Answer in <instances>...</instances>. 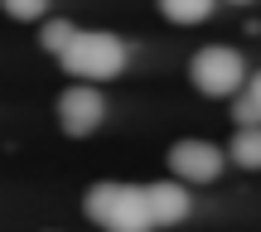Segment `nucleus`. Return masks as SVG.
<instances>
[{
	"label": "nucleus",
	"mask_w": 261,
	"mask_h": 232,
	"mask_svg": "<svg viewBox=\"0 0 261 232\" xmlns=\"http://www.w3.org/2000/svg\"><path fill=\"white\" fill-rule=\"evenodd\" d=\"M102 116H107V102H102V92L87 87V83L68 87V92L58 97V121H63L68 136H92V131L102 126Z\"/></svg>",
	"instance_id": "nucleus-5"
},
{
	"label": "nucleus",
	"mask_w": 261,
	"mask_h": 232,
	"mask_svg": "<svg viewBox=\"0 0 261 232\" xmlns=\"http://www.w3.org/2000/svg\"><path fill=\"white\" fill-rule=\"evenodd\" d=\"M232 121H242V126H261V107H256V97H252V92L237 97V116H232Z\"/></svg>",
	"instance_id": "nucleus-11"
},
{
	"label": "nucleus",
	"mask_w": 261,
	"mask_h": 232,
	"mask_svg": "<svg viewBox=\"0 0 261 232\" xmlns=\"http://www.w3.org/2000/svg\"><path fill=\"white\" fill-rule=\"evenodd\" d=\"M247 92H252V97H256V107H261V73L252 78V83H247Z\"/></svg>",
	"instance_id": "nucleus-12"
},
{
	"label": "nucleus",
	"mask_w": 261,
	"mask_h": 232,
	"mask_svg": "<svg viewBox=\"0 0 261 232\" xmlns=\"http://www.w3.org/2000/svg\"><path fill=\"white\" fill-rule=\"evenodd\" d=\"M145 194H150V218H155L160 227L184 223L189 208H194V198H189L184 179H179V184H145Z\"/></svg>",
	"instance_id": "nucleus-6"
},
{
	"label": "nucleus",
	"mask_w": 261,
	"mask_h": 232,
	"mask_svg": "<svg viewBox=\"0 0 261 232\" xmlns=\"http://www.w3.org/2000/svg\"><path fill=\"white\" fill-rule=\"evenodd\" d=\"M232 160L242 169H261V126H237L232 136Z\"/></svg>",
	"instance_id": "nucleus-7"
},
{
	"label": "nucleus",
	"mask_w": 261,
	"mask_h": 232,
	"mask_svg": "<svg viewBox=\"0 0 261 232\" xmlns=\"http://www.w3.org/2000/svg\"><path fill=\"white\" fill-rule=\"evenodd\" d=\"M223 150L208 145V140H179L174 150H169V169H174L184 184H213L218 174H223Z\"/></svg>",
	"instance_id": "nucleus-4"
},
{
	"label": "nucleus",
	"mask_w": 261,
	"mask_h": 232,
	"mask_svg": "<svg viewBox=\"0 0 261 232\" xmlns=\"http://www.w3.org/2000/svg\"><path fill=\"white\" fill-rule=\"evenodd\" d=\"M160 10H165V19H174V24H198V19L213 15V0H160Z\"/></svg>",
	"instance_id": "nucleus-8"
},
{
	"label": "nucleus",
	"mask_w": 261,
	"mask_h": 232,
	"mask_svg": "<svg viewBox=\"0 0 261 232\" xmlns=\"http://www.w3.org/2000/svg\"><path fill=\"white\" fill-rule=\"evenodd\" d=\"M0 5H5L10 19H44L48 0H0Z\"/></svg>",
	"instance_id": "nucleus-10"
},
{
	"label": "nucleus",
	"mask_w": 261,
	"mask_h": 232,
	"mask_svg": "<svg viewBox=\"0 0 261 232\" xmlns=\"http://www.w3.org/2000/svg\"><path fill=\"white\" fill-rule=\"evenodd\" d=\"M87 218L107 232H150V194L140 184H97L87 194Z\"/></svg>",
	"instance_id": "nucleus-1"
},
{
	"label": "nucleus",
	"mask_w": 261,
	"mask_h": 232,
	"mask_svg": "<svg viewBox=\"0 0 261 232\" xmlns=\"http://www.w3.org/2000/svg\"><path fill=\"white\" fill-rule=\"evenodd\" d=\"M189 73H194V83H198L203 97H237V87L247 83L242 54H237V48H223V44L203 48V54L189 63Z\"/></svg>",
	"instance_id": "nucleus-3"
},
{
	"label": "nucleus",
	"mask_w": 261,
	"mask_h": 232,
	"mask_svg": "<svg viewBox=\"0 0 261 232\" xmlns=\"http://www.w3.org/2000/svg\"><path fill=\"white\" fill-rule=\"evenodd\" d=\"M232 5H252V0H232Z\"/></svg>",
	"instance_id": "nucleus-13"
},
{
	"label": "nucleus",
	"mask_w": 261,
	"mask_h": 232,
	"mask_svg": "<svg viewBox=\"0 0 261 232\" xmlns=\"http://www.w3.org/2000/svg\"><path fill=\"white\" fill-rule=\"evenodd\" d=\"M126 58L130 54L116 34H73L68 48L58 54V63L73 78H83V83H107V78H116L126 68Z\"/></svg>",
	"instance_id": "nucleus-2"
},
{
	"label": "nucleus",
	"mask_w": 261,
	"mask_h": 232,
	"mask_svg": "<svg viewBox=\"0 0 261 232\" xmlns=\"http://www.w3.org/2000/svg\"><path fill=\"white\" fill-rule=\"evenodd\" d=\"M73 34H77V29L68 24V19H48V24H44V39H39V44H44L48 54H63V48H68V39H73Z\"/></svg>",
	"instance_id": "nucleus-9"
}]
</instances>
